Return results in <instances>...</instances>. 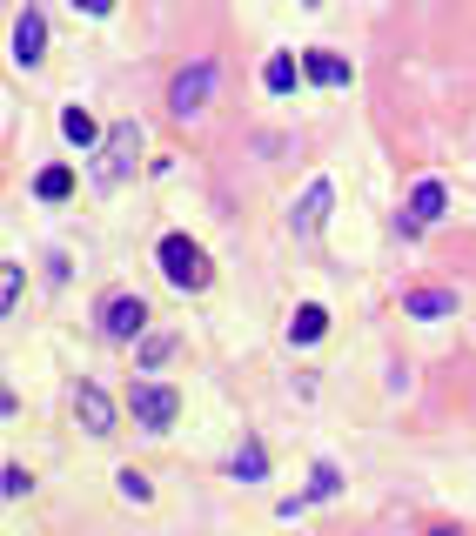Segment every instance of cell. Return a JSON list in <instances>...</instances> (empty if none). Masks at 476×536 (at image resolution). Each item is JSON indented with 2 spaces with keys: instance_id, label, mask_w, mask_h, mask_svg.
<instances>
[{
  "instance_id": "6da1fadb",
  "label": "cell",
  "mask_w": 476,
  "mask_h": 536,
  "mask_svg": "<svg viewBox=\"0 0 476 536\" xmlns=\"http://www.w3.org/2000/svg\"><path fill=\"white\" fill-rule=\"evenodd\" d=\"M155 262H161V275H168V282H175V289H208V255L195 242H188V235H161V248H155Z\"/></svg>"
},
{
  "instance_id": "7a4b0ae2",
  "label": "cell",
  "mask_w": 476,
  "mask_h": 536,
  "mask_svg": "<svg viewBox=\"0 0 476 536\" xmlns=\"http://www.w3.org/2000/svg\"><path fill=\"white\" fill-rule=\"evenodd\" d=\"M128 416H135L148 436H161V429H175V416H182V396H175L168 382H135V389H128Z\"/></svg>"
},
{
  "instance_id": "3957f363",
  "label": "cell",
  "mask_w": 476,
  "mask_h": 536,
  "mask_svg": "<svg viewBox=\"0 0 476 536\" xmlns=\"http://www.w3.org/2000/svg\"><path fill=\"white\" fill-rule=\"evenodd\" d=\"M135 155H141V128L135 121H114L108 141H101V161H94V181H101V188H121L128 168H135Z\"/></svg>"
},
{
  "instance_id": "277c9868",
  "label": "cell",
  "mask_w": 476,
  "mask_h": 536,
  "mask_svg": "<svg viewBox=\"0 0 476 536\" xmlns=\"http://www.w3.org/2000/svg\"><path fill=\"white\" fill-rule=\"evenodd\" d=\"M208 94H215V61L182 67V74L168 81V114H175V121H188V114H202V108H208Z\"/></svg>"
},
{
  "instance_id": "5b68a950",
  "label": "cell",
  "mask_w": 476,
  "mask_h": 536,
  "mask_svg": "<svg viewBox=\"0 0 476 536\" xmlns=\"http://www.w3.org/2000/svg\"><path fill=\"white\" fill-rule=\"evenodd\" d=\"M101 335L108 342H141L148 335V302L141 295H108L101 302Z\"/></svg>"
},
{
  "instance_id": "8992f818",
  "label": "cell",
  "mask_w": 476,
  "mask_h": 536,
  "mask_svg": "<svg viewBox=\"0 0 476 536\" xmlns=\"http://www.w3.org/2000/svg\"><path fill=\"white\" fill-rule=\"evenodd\" d=\"M41 54H47V14L21 7L14 14V67H41Z\"/></svg>"
},
{
  "instance_id": "52a82bcc",
  "label": "cell",
  "mask_w": 476,
  "mask_h": 536,
  "mask_svg": "<svg viewBox=\"0 0 476 536\" xmlns=\"http://www.w3.org/2000/svg\"><path fill=\"white\" fill-rule=\"evenodd\" d=\"M329 201H336V188H329V175H316L309 188H302V201H295L289 228H295V235H322V222H329Z\"/></svg>"
},
{
  "instance_id": "ba28073f",
  "label": "cell",
  "mask_w": 476,
  "mask_h": 536,
  "mask_svg": "<svg viewBox=\"0 0 476 536\" xmlns=\"http://www.w3.org/2000/svg\"><path fill=\"white\" fill-rule=\"evenodd\" d=\"M74 416H81V429H88V436H114V402H108V389L81 382V389H74Z\"/></svg>"
},
{
  "instance_id": "9c48e42d",
  "label": "cell",
  "mask_w": 476,
  "mask_h": 536,
  "mask_svg": "<svg viewBox=\"0 0 476 536\" xmlns=\"http://www.w3.org/2000/svg\"><path fill=\"white\" fill-rule=\"evenodd\" d=\"M443 181H416V188H409V208H403V235H416V228H430L436 215H443Z\"/></svg>"
},
{
  "instance_id": "30bf717a",
  "label": "cell",
  "mask_w": 476,
  "mask_h": 536,
  "mask_svg": "<svg viewBox=\"0 0 476 536\" xmlns=\"http://www.w3.org/2000/svg\"><path fill=\"white\" fill-rule=\"evenodd\" d=\"M302 74H309L316 88H349V81H356V74H349V61H342V54H329V47H309V54H302Z\"/></svg>"
},
{
  "instance_id": "8fae6325",
  "label": "cell",
  "mask_w": 476,
  "mask_h": 536,
  "mask_svg": "<svg viewBox=\"0 0 476 536\" xmlns=\"http://www.w3.org/2000/svg\"><path fill=\"white\" fill-rule=\"evenodd\" d=\"M403 315H416V322H443V315H456V289H409Z\"/></svg>"
},
{
  "instance_id": "7c38bea8",
  "label": "cell",
  "mask_w": 476,
  "mask_h": 536,
  "mask_svg": "<svg viewBox=\"0 0 476 536\" xmlns=\"http://www.w3.org/2000/svg\"><path fill=\"white\" fill-rule=\"evenodd\" d=\"M322 335H329V309L322 302H302L289 315V342H322Z\"/></svg>"
},
{
  "instance_id": "4fadbf2b",
  "label": "cell",
  "mask_w": 476,
  "mask_h": 536,
  "mask_svg": "<svg viewBox=\"0 0 476 536\" xmlns=\"http://www.w3.org/2000/svg\"><path fill=\"white\" fill-rule=\"evenodd\" d=\"M61 134H68L74 148H94V141H108V134H101V121H94L88 108H68V114H61Z\"/></svg>"
},
{
  "instance_id": "5bb4252c",
  "label": "cell",
  "mask_w": 476,
  "mask_h": 536,
  "mask_svg": "<svg viewBox=\"0 0 476 536\" xmlns=\"http://www.w3.org/2000/svg\"><path fill=\"white\" fill-rule=\"evenodd\" d=\"M262 88H269V94H289L295 88V54H269V61H262Z\"/></svg>"
},
{
  "instance_id": "9a60e30c",
  "label": "cell",
  "mask_w": 476,
  "mask_h": 536,
  "mask_svg": "<svg viewBox=\"0 0 476 536\" xmlns=\"http://www.w3.org/2000/svg\"><path fill=\"white\" fill-rule=\"evenodd\" d=\"M34 195L41 201H68L74 195V168H41V175H34Z\"/></svg>"
},
{
  "instance_id": "2e32d148",
  "label": "cell",
  "mask_w": 476,
  "mask_h": 536,
  "mask_svg": "<svg viewBox=\"0 0 476 536\" xmlns=\"http://www.w3.org/2000/svg\"><path fill=\"white\" fill-rule=\"evenodd\" d=\"M168 356H175V335H168V329H148V335H141V369H148V376H155Z\"/></svg>"
},
{
  "instance_id": "e0dca14e",
  "label": "cell",
  "mask_w": 476,
  "mask_h": 536,
  "mask_svg": "<svg viewBox=\"0 0 476 536\" xmlns=\"http://www.w3.org/2000/svg\"><path fill=\"white\" fill-rule=\"evenodd\" d=\"M235 476H249V483H255V476H269V456H262V443H242V449H235Z\"/></svg>"
},
{
  "instance_id": "ac0fdd59",
  "label": "cell",
  "mask_w": 476,
  "mask_h": 536,
  "mask_svg": "<svg viewBox=\"0 0 476 536\" xmlns=\"http://www.w3.org/2000/svg\"><path fill=\"white\" fill-rule=\"evenodd\" d=\"M342 490V476H336V463H316V476H309V503H329V496Z\"/></svg>"
},
{
  "instance_id": "d6986e66",
  "label": "cell",
  "mask_w": 476,
  "mask_h": 536,
  "mask_svg": "<svg viewBox=\"0 0 476 536\" xmlns=\"http://www.w3.org/2000/svg\"><path fill=\"white\" fill-rule=\"evenodd\" d=\"M27 490H34V476H27L21 463H7V469H0V496H7V503H21Z\"/></svg>"
},
{
  "instance_id": "ffe728a7",
  "label": "cell",
  "mask_w": 476,
  "mask_h": 536,
  "mask_svg": "<svg viewBox=\"0 0 476 536\" xmlns=\"http://www.w3.org/2000/svg\"><path fill=\"white\" fill-rule=\"evenodd\" d=\"M114 490L128 496V503H148V496H155V483H148L141 469H121V476H114Z\"/></svg>"
},
{
  "instance_id": "44dd1931",
  "label": "cell",
  "mask_w": 476,
  "mask_h": 536,
  "mask_svg": "<svg viewBox=\"0 0 476 536\" xmlns=\"http://www.w3.org/2000/svg\"><path fill=\"white\" fill-rule=\"evenodd\" d=\"M14 302H21V262H0V309L14 315Z\"/></svg>"
},
{
  "instance_id": "7402d4cb",
  "label": "cell",
  "mask_w": 476,
  "mask_h": 536,
  "mask_svg": "<svg viewBox=\"0 0 476 536\" xmlns=\"http://www.w3.org/2000/svg\"><path fill=\"white\" fill-rule=\"evenodd\" d=\"M74 14H88V21H101V14H114V0H74Z\"/></svg>"
},
{
  "instance_id": "603a6c76",
  "label": "cell",
  "mask_w": 476,
  "mask_h": 536,
  "mask_svg": "<svg viewBox=\"0 0 476 536\" xmlns=\"http://www.w3.org/2000/svg\"><path fill=\"white\" fill-rule=\"evenodd\" d=\"M430 536H463V530H450V523H436V530H430Z\"/></svg>"
},
{
  "instance_id": "cb8c5ba5",
  "label": "cell",
  "mask_w": 476,
  "mask_h": 536,
  "mask_svg": "<svg viewBox=\"0 0 476 536\" xmlns=\"http://www.w3.org/2000/svg\"><path fill=\"white\" fill-rule=\"evenodd\" d=\"M302 7H322V0H302Z\"/></svg>"
}]
</instances>
